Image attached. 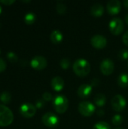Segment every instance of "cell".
Masks as SVG:
<instances>
[{
  "instance_id": "cell-20",
  "label": "cell",
  "mask_w": 128,
  "mask_h": 129,
  "mask_svg": "<svg viewBox=\"0 0 128 129\" xmlns=\"http://www.w3.org/2000/svg\"><path fill=\"white\" fill-rule=\"evenodd\" d=\"M11 94L8 91H4L0 94V101L4 104H8L11 102Z\"/></svg>"
},
{
  "instance_id": "cell-39",
  "label": "cell",
  "mask_w": 128,
  "mask_h": 129,
  "mask_svg": "<svg viewBox=\"0 0 128 129\" xmlns=\"http://www.w3.org/2000/svg\"><path fill=\"white\" fill-rule=\"evenodd\" d=\"M0 54H1V51H0Z\"/></svg>"
},
{
  "instance_id": "cell-37",
  "label": "cell",
  "mask_w": 128,
  "mask_h": 129,
  "mask_svg": "<svg viewBox=\"0 0 128 129\" xmlns=\"http://www.w3.org/2000/svg\"><path fill=\"white\" fill-rule=\"evenodd\" d=\"M115 129H124L123 128H115Z\"/></svg>"
},
{
  "instance_id": "cell-12",
  "label": "cell",
  "mask_w": 128,
  "mask_h": 129,
  "mask_svg": "<svg viewBox=\"0 0 128 129\" xmlns=\"http://www.w3.org/2000/svg\"><path fill=\"white\" fill-rule=\"evenodd\" d=\"M106 9L110 15H116L121 10V2L118 0H111L108 2Z\"/></svg>"
},
{
  "instance_id": "cell-21",
  "label": "cell",
  "mask_w": 128,
  "mask_h": 129,
  "mask_svg": "<svg viewBox=\"0 0 128 129\" xmlns=\"http://www.w3.org/2000/svg\"><path fill=\"white\" fill-rule=\"evenodd\" d=\"M67 7L63 2H57L56 5V11L59 14H64L66 12Z\"/></svg>"
},
{
  "instance_id": "cell-24",
  "label": "cell",
  "mask_w": 128,
  "mask_h": 129,
  "mask_svg": "<svg viewBox=\"0 0 128 129\" xmlns=\"http://www.w3.org/2000/svg\"><path fill=\"white\" fill-rule=\"evenodd\" d=\"M70 65H71L70 60L69 59H67V58H63V59L60 60V66L63 70L69 69Z\"/></svg>"
},
{
  "instance_id": "cell-14",
  "label": "cell",
  "mask_w": 128,
  "mask_h": 129,
  "mask_svg": "<svg viewBox=\"0 0 128 129\" xmlns=\"http://www.w3.org/2000/svg\"><path fill=\"white\" fill-rule=\"evenodd\" d=\"M64 80L60 76H55L51 79V86L52 89L57 92L61 91L64 88Z\"/></svg>"
},
{
  "instance_id": "cell-19",
  "label": "cell",
  "mask_w": 128,
  "mask_h": 129,
  "mask_svg": "<svg viewBox=\"0 0 128 129\" xmlns=\"http://www.w3.org/2000/svg\"><path fill=\"white\" fill-rule=\"evenodd\" d=\"M36 20V16L34 13L32 12H29L27 13L25 17H24V22L27 25H32L35 22Z\"/></svg>"
},
{
  "instance_id": "cell-29",
  "label": "cell",
  "mask_w": 128,
  "mask_h": 129,
  "mask_svg": "<svg viewBox=\"0 0 128 129\" xmlns=\"http://www.w3.org/2000/svg\"><path fill=\"white\" fill-rule=\"evenodd\" d=\"M6 69V63L5 61L0 57V73H2Z\"/></svg>"
},
{
  "instance_id": "cell-5",
  "label": "cell",
  "mask_w": 128,
  "mask_h": 129,
  "mask_svg": "<svg viewBox=\"0 0 128 129\" xmlns=\"http://www.w3.org/2000/svg\"><path fill=\"white\" fill-rule=\"evenodd\" d=\"M95 106L89 101H82L78 104V112L83 116H91L95 113Z\"/></svg>"
},
{
  "instance_id": "cell-38",
  "label": "cell",
  "mask_w": 128,
  "mask_h": 129,
  "mask_svg": "<svg viewBox=\"0 0 128 129\" xmlns=\"http://www.w3.org/2000/svg\"><path fill=\"white\" fill-rule=\"evenodd\" d=\"M0 28H1V23H0Z\"/></svg>"
},
{
  "instance_id": "cell-36",
  "label": "cell",
  "mask_w": 128,
  "mask_h": 129,
  "mask_svg": "<svg viewBox=\"0 0 128 129\" xmlns=\"http://www.w3.org/2000/svg\"><path fill=\"white\" fill-rule=\"evenodd\" d=\"M1 12H2V7H1V5H0V14H1Z\"/></svg>"
},
{
  "instance_id": "cell-27",
  "label": "cell",
  "mask_w": 128,
  "mask_h": 129,
  "mask_svg": "<svg viewBox=\"0 0 128 129\" xmlns=\"http://www.w3.org/2000/svg\"><path fill=\"white\" fill-rule=\"evenodd\" d=\"M42 98L45 101H50L53 99V97L51 93L49 92H45L42 94Z\"/></svg>"
},
{
  "instance_id": "cell-28",
  "label": "cell",
  "mask_w": 128,
  "mask_h": 129,
  "mask_svg": "<svg viewBox=\"0 0 128 129\" xmlns=\"http://www.w3.org/2000/svg\"><path fill=\"white\" fill-rule=\"evenodd\" d=\"M45 106V101L44 100H38L35 103L36 109H41Z\"/></svg>"
},
{
  "instance_id": "cell-11",
  "label": "cell",
  "mask_w": 128,
  "mask_h": 129,
  "mask_svg": "<svg viewBox=\"0 0 128 129\" xmlns=\"http://www.w3.org/2000/svg\"><path fill=\"white\" fill-rule=\"evenodd\" d=\"M30 65L32 68L35 70H42L47 67L48 61L46 58L42 56H35L31 60Z\"/></svg>"
},
{
  "instance_id": "cell-7",
  "label": "cell",
  "mask_w": 128,
  "mask_h": 129,
  "mask_svg": "<svg viewBox=\"0 0 128 129\" xmlns=\"http://www.w3.org/2000/svg\"><path fill=\"white\" fill-rule=\"evenodd\" d=\"M42 120V123L48 128H55L58 125L60 119L59 117L51 113V112H48L46 113H45L41 118Z\"/></svg>"
},
{
  "instance_id": "cell-34",
  "label": "cell",
  "mask_w": 128,
  "mask_h": 129,
  "mask_svg": "<svg viewBox=\"0 0 128 129\" xmlns=\"http://www.w3.org/2000/svg\"><path fill=\"white\" fill-rule=\"evenodd\" d=\"M123 5L124 6V8H125L126 9H127L128 10V0H125V1L123 2Z\"/></svg>"
},
{
  "instance_id": "cell-6",
  "label": "cell",
  "mask_w": 128,
  "mask_h": 129,
  "mask_svg": "<svg viewBox=\"0 0 128 129\" xmlns=\"http://www.w3.org/2000/svg\"><path fill=\"white\" fill-rule=\"evenodd\" d=\"M111 105L113 110L116 112L123 111L127 106V101L121 94L115 95L111 100Z\"/></svg>"
},
{
  "instance_id": "cell-9",
  "label": "cell",
  "mask_w": 128,
  "mask_h": 129,
  "mask_svg": "<svg viewBox=\"0 0 128 129\" xmlns=\"http://www.w3.org/2000/svg\"><path fill=\"white\" fill-rule=\"evenodd\" d=\"M91 45L96 49H103L107 45V39L104 36L97 34L91 37Z\"/></svg>"
},
{
  "instance_id": "cell-22",
  "label": "cell",
  "mask_w": 128,
  "mask_h": 129,
  "mask_svg": "<svg viewBox=\"0 0 128 129\" xmlns=\"http://www.w3.org/2000/svg\"><path fill=\"white\" fill-rule=\"evenodd\" d=\"M123 116L120 114H116L115 115L112 119V122L114 125H116V126H119L121 125L122 123H123Z\"/></svg>"
},
{
  "instance_id": "cell-4",
  "label": "cell",
  "mask_w": 128,
  "mask_h": 129,
  "mask_svg": "<svg viewBox=\"0 0 128 129\" xmlns=\"http://www.w3.org/2000/svg\"><path fill=\"white\" fill-rule=\"evenodd\" d=\"M109 29L112 34L115 36H118L121 34L124 29V24L121 19L119 17L113 18L110 20L109 23Z\"/></svg>"
},
{
  "instance_id": "cell-31",
  "label": "cell",
  "mask_w": 128,
  "mask_h": 129,
  "mask_svg": "<svg viewBox=\"0 0 128 129\" xmlns=\"http://www.w3.org/2000/svg\"><path fill=\"white\" fill-rule=\"evenodd\" d=\"M100 84V80L97 78H94L91 81V85L93 86H97Z\"/></svg>"
},
{
  "instance_id": "cell-30",
  "label": "cell",
  "mask_w": 128,
  "mask_h": 129,
  "mask_svg": "<svg viewBox=\"0 0 128 129\" xmlns=\"http://www.w3.org/2000/svg\"><path fill=\"white\" fill-rule=\"evenodd\" d=\"M122 41H123L124 44L125 45H127L128 47V31H127V32L124 34V36H123V37H122Z\"/></svg>"
},
{
  "instance_id": "cell-32",
  "label": "cell",
  "mask_w": 128,
  "mask_h": 129,
  "mask_svg": "<svg viewBox=\"0 0 128 129\" xmlns=\"http://www.w3.org/2000/svg\"><path fill=\"white\" fill-rule=\"evenodd\" d=\"M14 2V0H5V1H0V3L1 4H3V5H12L13 3Z\"/></svg>"
},
{
  "instance_id": "cell-2",
  "label": "cell",
  "mask_w": 128,
  "mask_h": 129,
  "mask_svg": "<svg viewBox=\"0 0 128 129\" xmlns=\"http://www.w3.org/2000/svg\"><path fill=\"white\" fill-rule=\"evenodd\" d=\"M14 121L11 110L3 104H0V127H7Z\"/></svg>"
},
{
  "instance_id": "cell-25",
  "label": "cell",
  "mask_w": 128,
  "mask_h": 129,
  "mask_svg": "<svg viewBox=\"0 0 128 129\" xmlns=\"http://www.w3.org/2000/svg\"><path fill=\"white\" fill-rule=\"evenodd\" d=\"M7 58H8V60L11 63H16L18 60V57L16 55V54L14 53V52H11V51L7 53Z\"/></svg>"
},
{
  "instance_id": "cell-10",
  "label": "cell",
  "mask_w": 128,
  "mask_h": 129,
  "mask_svg": "<svg viewBox=\"0 0 128 129\" xmlns=\"http://www.w3.org/2000/svg\"><path fill=\"white\" fill-rule=\"evenodd\" d=\"M114 70H115V64L111 59L106 58L103 60V61L100 63V71L103 75L109 76L112 74Z\"/></svg>"
},
{
  "instance_id": "cell-15",
  "label": "cell",
  "mask_w": 128,
  "mask_h": 129,
  "mask_svg": "<svg viewBox=\"0 0 128 129\" xmlns=\"http://www.w3.org/2000/svg\"><path fill=\"white\" fill-rule=\"evenodd\" d=\"M104 13V8L100 3H96L93 5L91 8V14L94 17H100Z\"/></svg>"
},
{
  "instance_id": "cell-1",
  "label": "cell",
  "mask_w": 128,
  "mask_h": 129,
  "mask_svg": "<svg viewBox=\"0 0 128 129\" xmlns=\"http://www.w3.org/2000/svg\"><path fill=\"white\" fill-rule=\"evenodd\" d=\"M72 70L75 74L78 77H85L87 76L91 70L89 62L85 59H78L76 60L72 66Z\"/></svg>"
},
{
  "instance_id": "cell-40",
  "label": "cell",
  "mask_w": 128,
  "mask_h": 129,
  "mask_svg": "<svg viewBox=\"0 0 128 129\" xmlns=\"http://www.w3.org/2000/svg\"><path fill=\"white\" fill-rule=\"evenodd\" d=\"M127 65H128V63H127Z\"/></svg>"
},
{
  "instance_id": "cell-33",
  "label": "cell",
  "mask_w": 128,
  "mask_h": 129,
  "mask_svg": "<svg viewBox=\"0 0 128 129\" xmlns=\"http://www.w3.org/2000/svg\"><path fill=\"white\" fill-rule=\"evenodd\" d=\"M104 113H105V112H104V110H102V109L98 110H97V114L99 116H103V115H104Z\"/></svg>"
},
{
  "instance_id": "cell-17",
  "label": "cell",
  "mask_w": 128,
  "mask_h": 129,
  "mask_svg": "<svg viewBox=\"0 0 128 129\" xmlns=\"http://www.w3.org/2000/svg\"><path fill=\"white\" fill-rule=\"evenodd\" d=\"M118 85L122 88H126L128 87V74L123 73L119 75L118 78Z\"/></svg>"
},
{
  "instance_id": "cell-35",
  "label": "cell",
  "mask_w": 128,
  "mask_h": 129,
  "mask_svg": "<svg viewBox=\"0 0 128 129\" xmlns=\"http://www.w3.org/2000/svg\"><path fill=\"white\" fill-rule=\"evenodd\" d=\"M125 21H126V23H127L128 25V14L126 15V17H125Z\"/></svg>"
},
{
  "instance_id": "cell-8",
  "label": "cell",
  "mask_w": 128,
  "mask_h": 129,
  "mask_svg": "<svg viewBox=\"0 0 128 129\" xmlns=\"http://www.w3.org/2000/svg\"><path fill=\"white\" fill-rule=\"evenodd\" d=\"M36 107L30 103H24L20 107V113L25 118H32L36 113Z\"/></svg>"
},
{
  "instance_id": "cell-13",
  "label": "cell",
  "mask_w": 128,
  "mask_h": 129,
  "mask_svg": "<svg viewBox=\"0 0 128 129\" xmlns=\"http://www.w3.org/2000/svg\"><path fill=\"white\" fill-rule=\"evenodd\" d=\"M92 86L90 84H82L78 89V96L80 98H88L92 94Z\"/></svg>"
},
{
  "instance_id": "cell-16",
  "label": "cell",
  "mask_w": 128,
  "mask_h": 129,
  "mask_svg": "<svg viewBox=\"0 0 128 129\" xmlns=\"http://www.w3.org/2000/svg\"><path fill=\"white\" fill-rule=\"evenodd\" d=\"M63 33L58 29L54 30L50 35V39H51V42L53 44H60V43H61L62 41H63Z\"/></svg>"
},
{
  "instance_id": "cell-3",
  "label": "cell",
  "mask_w": 128,
  "mask_h": 129,
  "mask_svg": "<svg viewBox=\"0 0 128 129\" xmlns=\"http://www.w3.org/2000/svg\"><path fill=\"white\" fill-rule=\"evenodd\" d=\"M53 106L57 113L63 114L68 110L69 101L64 95H57L53 99Z\"/></svg>"
},
{
  "instance_id": "cell-26",
  "label": "cell",
  "mask_w": 128,
  "mask_h": 129,
  "mask_svg": "<svg viewBox=\"0 0 128 129\" xmlns=\"http://www.w3.org/2000/svg\"><path fill=\"white\" fill-rule=\"evenodd\" d=\"M118 57L122 60H126L128 59V50L127 49H122L120 51L118 54Z\"/></svg>"
},
{
  "instance_id": "cell-18",
  "label": "cell",
  "mask_w": 128,
  "mask_h": 129,
  "mask_svg": "<svg viewBox=\"0 0 128 129\" xmlns=\"http://www.w3.org/2000/svg\"><path fill=\"white\" fill-rule=\"evenodd\" d=\"M94 101L96 106H97L99 107H102L105 106V104L106 103V98L105 94H97L95 96Z\"/></svg>"
},
{
  "instance_id": "cell-23",
  "label": "cell",
  "mask_w": 128,
  "mask_h": 129,
  "mask_svg": "<svg viewBox=\"0 0 128 129\" xmlns=\"http://www.w3.org/2000/svg\"><path fill=\"white\" fill-rule=\"evenodd\" d=\"M92 129H111L110 125L106 122H99L96 123Z\"/></svg>"
}]
</instances>
